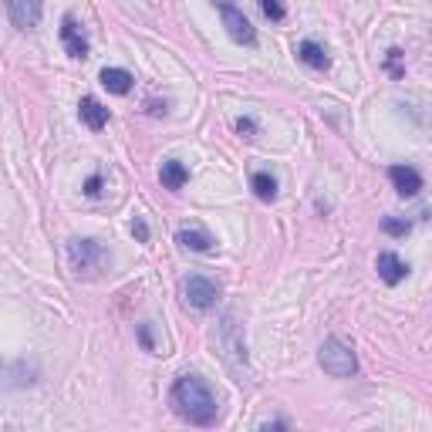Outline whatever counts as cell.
I'll list each match as a JSON object with an SVG mask.
<instances>
[{"mask_svg":"<svg viewBox=\"0 0 432 432\" xmlns=\"http://www.w3.org/2000/svg\"><path fill=\"white\" fill-rule=\"evenodd\" d=\"M61 41L71 58H88V41H85V34H81V27H78V21L71 14L61 17Z\"/></svg>","mask_w":432,"mask_h":432,"instance_id":"52a82bcc","label":"cell"},{"mask_svg":"<svg viewBox=\"0 0 432 432\" xmlns=\"http://www.w3.org/2000/svg\"><path fill=\"white\" fill-rule=\"evenodd\" d=\"M176 243L182 247V250H192V254H206V250H213V237H210L206 230H179Z\"/></svg>","mask_w":432,"mask_h":432,"instance_id":"8fae6325","label":"cell"},{"mask_svg":"<svg viewBox=\"0 0 432 432\" xmlns=\"http://www.w3.org/2000/svg\"><path fill=\"white\" fill-rule=\"evenodd\" d=\"M78 115H81V122H85L88 128H95V132L108 125V108H105L98 98H91V95H88V98H81V105H78Z\"/></svg>","mask_w":432,"mask_h":432,"instance_id":"9c48e42d","label":"cell"},{"mask_svg":"<svg viewBox=\"0 0 432 432\" xmlns=\"http://www.w3.org/2000/svg\"><path fill=\"white\" fill-rule=\"evenodd\" d=\"M250 186H254L257 200H264V203H274V200H277V179L270 176V173H257V176L250 179Z\"/></svg>","mask_w":432,"mask_h":432,"instance_id":"9a60e30c","label":"cell"},{"mask_svg":"<svg viewBox=\"0 0 432 432\" xmlns=\"http://www.w3.org/2000/svg\"><path fill=\"white\" fill-rule=\"evenodd\" d=\"M98 192H102V176H91L85 182V196H98Z\"/></svg>","mask_w":432,"mask_h":432,"instance_id":"ac0fdd59","label":"cell"},{"mask_svg":"<svg viewBox=\"0 0 432 432\" xmlns=\"http://www.w3.org/2000/svg\"><path fill=\"white\" fill-rule=\"evenodd\" d=\"M159 179H163L165 190H182L186 179H190V169L182 163H176V159H169V163H163V169H159Z\"/></svg>","mask_w":432,"mask_h":432,"instance_id":"4fadbf2b","label":"cell"},{"mask_svg":"<svg viewBox=\"0 0 432 432\" xmlns=\"http://www.w3.org/2000/svg\"><path fill=\"white\" fill-rule=\"evenodd\" d=\"M318 361L321 369L334 375V379H351L358 371V358L351 351V344H344L341 338H328V341L318 348Z\"/></svg>","mask_w":432,"mask_h":432,"instance_id":"7a4b0ae2","label":"cell"},{"mask_svg":"<svg viewBox=\"0 0 432 432\" xmlns=\"http://www.w3.org/2000/svg\"><path fill=\"white\" fill-rule=\"evenodd\" d=\"M297 58L304 64H311V68H318V71H324L331 64L328 51H324L321 44H314V41H301V44H297Z\"/></svg>","mask_w":432,"mask_h":432,"instance_id":"5bb4252c","label":"cell"},{"mask_svg":"<svg viewBox=\"0 0 432 432\" xmlns=\"http://www.w3.org/2000/svg\"><path fill=\"white\" fill-rule=\"evenodd\" d=\"M260 4V11H264V17H270V21H284V4L280 0H257Z\"/></svg>","mask_w":432,"mask_h":432,"instance_id":"e0dca14e","label":"cell"},{"mask_svg":"<svg viewBox=\"0 0 432 432\" xmlns=\"http://www.w3.org/2000/svg\"><path fill=\"white\" fill-rule=\"evenodd\" d=\"M237 132L247 135V139H254V122H250V118H237Z\"/></svg>","mask_w":432,"mask_h":432,"instance_id":"d6986e66","label":"cell"},{"mask_svg":"<svg viewBox=\"0 0 432 432\" xmlns=\"http://www.w3.org/2000/svg\"><path fill=\"white\" fill-rule=\"evenodd\" d=\"M179 294H182V301H186L190 307H200V311H206V307L216 304L220 287H216L213 280L200 277V274H192V277H186L182 284H179Z\"/></svg>","mask_w":432,"mask_h":432,"instance_id":"3957f363","label":"cell"},{"mask_svg":"<svg viewBox=\"0 0 432 432\" xmlns=\"http://www.w3.org/2000/svg\"><path fill=\"white\" fill-rule=\"evenodd\" d=\"M68 257H71L75 270H95L105 260V250L98 240H71L68 243Z\"/></svg>","mask_w":432,"mask_h":432,"instance_id":"277c9868","label":"cell"},{"mask_svg":"<svg viewBox=\"0 0 432 432\" xmlns=\"http://www.w3.org/2000/svg\"><path fill=\"white\" fill-rule=\"evenodd\" d=\"M375 267H379V277L385 280V284H398V280H406V274H408V264H402V260L395 254H389V250L379 254V264H375Z\"/></svg>","mask_w":432,"mask_h":432,"instance_id":"30bf717a","label":"cell"},{"mask_svg":"<svg viewBox=\"0 0 432 432\" xmlns=\"http://www.w3.org/2000/svg\"><path fill=\"white\" fill-rule=\"evenodd\" d=\"M169 402H173V412L190 426H213L220 416L213 389L200 375H179L173 392H169Z\"/></svg>","mask_w":432,"mask_h":432,"instance_id":"6da1fadb","label":"cell"},{"mask_svg":"<svg viewBox=\"0 0 432 432\" xmlns=\"http://www.w3.org/2000/svg\"><path fill=\"white\" fill-rule=\"evenodd\" d=\"M381 230H385V233H392V237H406L408 230V220H395V216H385V220H381Z\"/></svg>","mask_w":432,"mask_h":432,"instance_id":"2e32d148","label":"cell"},{"mask_svg":"<svg viewBox=\"0 0 432 432\" xmlns=\"http://www.w3.org/2000/svg\"><path fill=\"white\" fill-rule=\"evenodd\" d=\"M132 233H135V237H139L142 243L149 240V227H145V223H142V220H135V223H132Z\"/></svg>","mask_w":432,"mask_h":432,"instance_id":"ffe728a7","label":"cell"},{"mask_svg":"<svg viewBox=\"0 0 432 432\" xmlns=\"http://www.w3.org/2000/svg\"><path fill=\"white\" fill-rule=\"evenodd\" d=\"M389 179H392V186L398 190V196H419V190H422V176L416 169H408V165H392L389 169Z\"/></svg>","mask_w":432,"mask_h":432,"instance_id":"ba28073f","label":"cell"},{"mask_svg":"<svg viewBox=\"0 0 432 432\" xmlns=\"http://www.w3.org/2000/svg\"><path fill=\"white\" fill-rule=\"evenodd\" d=\"M139 338H142V344H145V348H155L153 334H149V324H142V328H139Z\"/></svg>","mask_w":432,"mask_h":432,"instance_id":"44dd1931","label":"cell"},{"mask_svg":"<svg viewBox=\"0 0 432 432\" xmlns=\"http://www.w3.org/2000/svg\"><path fill=\"white\" fill-rule=\"evenodd\" d=\"M213 4H220V7H227V4H230V0H213Z\"/></svg>","mask_w":432,"mask_h":432,"instance_id":"7402d4cb","label":"cell"},{"mask_svg":"<svg viewBox=\"0 0 432 432\" xmlns=\"http://www.w3.org/2000/svg\"><path fill=\"white\" fill-rule=\"evenodd\" d=\"M7 14H11L14 27H21V31H34V27L41 24L44 4H41V0H7Z\"/></svg>","mask_w":432,"mask_h":432,"instance_id":"5b68a950","label":"cell"},{"mask_svg":"<svg viewBox=\"0 0 432 432\" xmlns=\"http://www.w3.org/2000/svg\"><path fill=\"white\" fill-rule=\"evenodd\" d=\"M98 81H102L112 95H128V91H132V75H128L125 68H105Z\"/></svg>","mask_w":432,"mask_h":432,"instance_id":"7c38bea8","label":"cell"},{"mask_svg":"<svg viewBox=\"0 0 432 432\" xmlns=\"http://www.w3.org/2000/svg\"><path fill=\"white\" fill-rule=\"evenodd\" d=\"M223 11V27H227V34L237 44H254L257 41V31H254V24L243 17V11H237L233 4H227V7H220Z\"/></svg>","mask_w":432,"mask_h":432,"instance_id":"8992f818","label":"cell"}]
</instances>
